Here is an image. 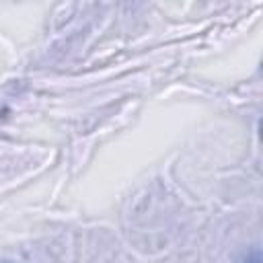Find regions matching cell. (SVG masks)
I'll use <instances>...</instances> for the list:
<instances>
[{
	"instance_id": "cell-1",
	"label": "cell",
	"mask_w": 263,
	"mask_h": 263,
	"mask_svg": "<svg viewBox=\"0 0 263 263\" xmlns=\"http://www.w3.org/2000/svg\"><path fill=\"white\" fill-rule=\"evenodd\" d=\"M236 263H261V251H259V247L247 249V251L236 259Z\"/></svg>"
},
{
	"instance_id": "cell-2",
	"label": "cell",
	"mask_w": 263,
	"mask_h": 263,
	"mask_svg": "<svg viewBox=\"0 0 263 263\" xmlns=\"http://www.w3.org/2000/svg\"><path fill=\"white\" fill-rule=\"evenodd\" d=\"M0 263H10V261H0Z\"/></svg>"
}]
</instances>
